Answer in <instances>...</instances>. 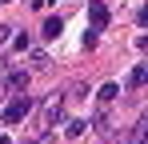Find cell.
<instances>
[{
  "instance_id": "cell-1",
  "label": "cell",
  "mask_w": 148,
  "mask_h": 144,
  "mask_svg": "<svg viewBox=\"0 0 148 144\" xmlns=\"http://www.w3.org/2000/svg\"><path fill=\"white\" fill-rule=\"evenodd\" d=\"M28 112H32V96H16V100L4 108V124H20Z\"/></svg>"
},
{
  "instance_id": "cell-2",
  "label": "cell",
  "mask_w": 148,
  "mask_h": 144,
  "mask_svg": "<svg viewBox=\"0 0 148 144\" xmlns=\"http://www.w3.org/2000/svg\"><path fill=\"white\" fill-rule=\"evenodd\" d=\"M88 20H92V32H100V28L108 24V8H104L100 0H92V4H88Z\"/></svg>"
},
{
  "instance_id": "cell-3",
  "label": "cell",
  "mask_w": 148,
  "mask_h": 144,
  "mask_svg": "<svg viewBox=\"0 0 148 144\" xmlns=\"http://www.w3.org/2000/svg\"><path fill=\"white\" fill-rule=\"evenodd\" d=\"M40 32H44V36H48V40H56V36H60V32H64V20H60V16H48V20H44V28H40Z\"/></svg>"
},
{
  "instance_id": "cell-4",
  "label": "cell",
  "mask_w": 148,
  "mask_h": 144,
  "mask_svg": "<svg viewBox=\"0 0 148 144\" xmlns=\"http://www.w3.org/2000/svg\"><path fill=\"white\" fill-rule=\"evenodd\" d=\"M52 120H60V100H48V104H44V116H40V128H48Z\"/></svg>"
},
{
  "instance_id": "cell-5",
  "label": "cell",
  "mask_w": 148,
  "mask_h": 144,
  "mask_svg": "<svg viewBox=\"0 0 148 144\" xmlns=\"http://www.w3.org/2000/svg\"><path fill=\"white\" fill-rule=\"evenodd\" d=\"M128 144H148V116H140V124L132 128V136H128Z\"/></svg>"
},
{
  "instance_id": "cell-6",
  "label": "cell",
  "mask_w": 148,
  "mask_h": 144,
  "mask_svg": "<svg viewBox=\"0 0 148 144\" xmlns=\"http://www.w3.org/2000/svg\"><path fill=\"white\" fill-rule=\"evenodd\" d=\"M116 96H120V88H116V84H104V88L96 92V100H100V108H108V104H112Z\"/></svg>"
},
{
  "instance_id": "cell-7",
  "label": "cell",
  "mask_w": 148,
  "mask_h": 144,
  "mask_svg": "<svg viewBox=\"0 0 148 144\" xmlns=\"http://www.w3.org/2000/svg\"><path fill=\"white\" fill-rule=\"evenodd\" d=\"M8 88H16V92H24V88H28V72H20V68H16L12 76H8Z\"/></svg>"
},
{
  "instance_id": "cell-8",
  "label": "cell",
  "mask_w": 148,
  "mask_h": 144,
  "mask_svg": "<svg viewBox=\"0 0 148 144\" xmlns=\"http://www.w3.org/2000/svg\"><path fill=\"white\" fill-rule=\"evenodd\" d=\"M80 132H84V120H68L64 124V136H80Z\"/></svg>"
},
{
  "instance_id": "cell-9",
  "label": "cell",
  "mask_w": 148,
  "mask_h": 144,
  "mask_svg": "<svg viewBox=\"0 0 148 144\" xmlns=\"http://www.w3.org/2000/svg\"><path fill=\"white\" fill-rule=\"evenodd\" d=\"M12 48H16V52H24V48H28V36H24V32H20V36H12Z\"/></svg>"
},
{
  "instance_id": "cell-10",
  "label": "cell",
  "mask_w": 148,
  "mask_h": 144,
  "mask_svg": "<svg viewBox=\"0 0 148 144\" xmlns=\"http://www.w3.org/2000/svg\"><path fill=\"white\" fill-rule=\"evenodd\" d=\"M8 32H12V28H4V24H0V44H4V40H8Z\"/></svg>"
},
{
  "instance_id": "cell-11",
  "label": "cell",
  "mask_w": 148,
  "mask_h": 144,
  "mask_svg": "<svg viewBox=\"0 0 148 144\" xmlns=\"http://www.w3.org/2000/svg\"><path fill=\"white\" fill-rule=\"evenodd\" d=\"M140 24H144V28H148V8H144V12H140Z\"/></svg>"
},
{
  "instance_id": "cell-12",
  "label": "cell",
  "mask_w": 148,
  "mask_h": 144,
  "mask_svg": "<svg viewBox=\"0 0 148 144\" xmlns=\"http://www.w3.org/2000/svg\"><path fill=\"white\" fill-rule=\"evenodd\" d=\"M0 144H12V140H8V136H0Z\"/></svg>"
},
{
  "instance_id": "cell-13",
  "label": "cell",
  "mask_w": 148,
  "mask_h": 144,
  "mask_svg": "<svg viewBox=\"0 0 148 144\" xmlns=\"http://www.w3.org/2000/svg\"><path fill=\"white\" fill-rule=\"evenodd\" d=\"M0 4H4V0H0Z\"/></svg>"
},
{
  "instance_id": "cell-14",
  "label": "cell",
  "mask_w": 148,
  "mask_h": 144,
  "mask_svg": "<svg viewBox=\"0 0 148 144\" xmlns=\"http://www.w3.org/2000/svg\"><path fill=\"white\" fill-rule=\"evenodd\" d=\"M144 84H148V80H144Z\"/></svg>"
}]
</instances>
